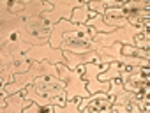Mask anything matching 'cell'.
<instances>
[{"label": "cell", "mask_w": 150, "mask_h": 113, "mask_svg": "<svg viewBox=\"0 0 150 113\" xmlns=\"http://www.w3.org/2000/svg\"><path fill=\"white\" fill-rule=\"evenodd\" d=\"M125 55H136V56H141V59H146L148 60V51H143V49H132V48H125L124 49Z\"/></svg>", "instance_id": "obj_1"}]
</instances>
